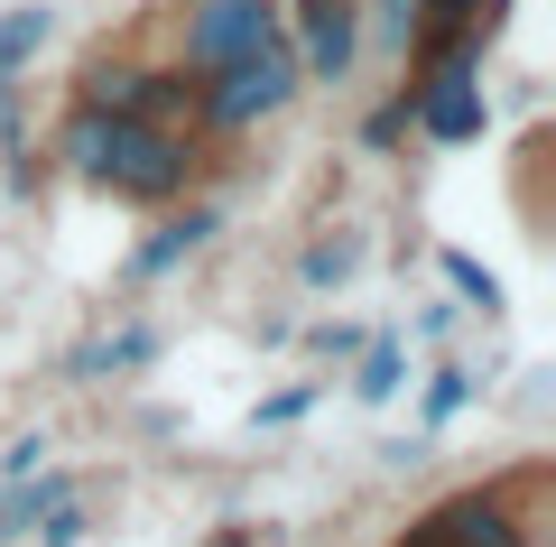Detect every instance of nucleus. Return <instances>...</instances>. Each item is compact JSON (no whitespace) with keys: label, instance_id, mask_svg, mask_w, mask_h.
<instances>
[{"label":"nucleus","instance_id":"1","mask_svg":"<svg viewBox=\"0 0 556 547\" xmlns=\"http://www.w3.org/2000/svg\"><path fill=\"white\" fill-rule=\"evenodd\" d=\"M56 158L121 204H177L204 167L195 130H167V121H139V112H93V102H75L56 121Z\"/></svg>","mask_w":556,"mask_h":547},{"label":"nucleus","instance_id":"2","mask_svg":"<svg viewBox=\"0 0 556 547\" xmlns=\"http://www.w3.org/2000/svg\"><path fill=\"white\" fill-rule=\"evenodd\" d=\"M298 84H306V65H298V47H288V28H278V38H260L251 57L195 75V121L204 130H260L269 112L298 102Z\"/></svg>","mask_w":556,"mask_h":547},{"label":"nucleus","instance_id":"3","mask_svg":"<svg viewBox=\"0 0 556 547\" xmlns=\"http://www.w3.org/2000/svg\"><path fill=\"white\" fill-rule=\"evenodd\" d=\"M278 0H186L177 20V75H214V65L251 57L260 38H278Z\"/></svg>","mask_w":556,"mask_h":547},{"label":"nucleus","instance_id":"4","mask_svg":"<svg viewBox=\"0 0 556 547\" xmlns=\"http://www.w3.org/2000/svg\"><path fill=\"white\" fill-rule=\"evenodd\" d=\"M362 57V0H298V65L306 84H343Z\"/></svg>","mask_w":556,"mask_h":547},{"label":"nucleus","instance_id":"5","mask_svg":"<svg viewBox=\"0 0 556 547\" xmlns=\"http://www.w3.org/2000/svg\"><path fill=\"white\" fill-rule=\"evenodd\" d=\"M56 38V10L47 0H20V10H0V102H10V84L38 65V47Z\"/></svg>","mask_w":556,"mask_h":547},{"label":"nucleus","instance_id":"6","mask_svg":"<svg viewBox=\"0 0 556 547\" xmlns=\"http://www.w3.org/2000/svg\"><path fill=\"white\" fill-rule=\"evenodd\" d=\"M214 233H223V214H214V204H195V214H177V223H167L159 241H139V260H130V270H139V278H167L177 260H195V251H204Z\"/></svg>","mask_w":556,"mask_h":547},{"label":"nucleus","instance_id":"7","mask_svg":"<svg viewBox=\"0 0 556 547\" xmlns=\"http://www.w3.org/2000/svg\"><path fill=\"white\" fill-rule=\"evenodd\" d=\"M399 372H408V352H399V344H371V352H362V381H353V390H362V399H390Z\"/></svg>","mask_w":556,"mask_h":547},{"label":"nucleus","instance_id":"8","mask_svg":"<svg viewBox=\"0 0 556 547\" xmlns=\"http://www.w3.org/2000/svg\"><path fill=\"white\" fill-rule=\"evenodd\" d=\"M445 278H455V288H464V297H473V307H482V315H492V307H501V278H492V270H482V260H473V251H445Z\"/></svg>","mask_w":556,"mask_h":547},{"label":"nucleus","instance_id":"9","mask_svg":"<svg viewBox=\"0 0 556 547\" xmlns=\"http://www.w3.org/2000/svg\"><path fill=\"white\" fill-rule=\"evenodd\" d=\"M130 362H149V334H112V344L75 352V372H130Z\"/></svg>","mask_w":556,"mask_h":547},{"label":"nucleus","instance_id":"10","mask_svg":"<svg viewBox=\"0 0 556 547\" xmlns=\"http://www.w3.org/2000/svg\"><path fill=\"white\" fill-rule=\"evenodd\" d=\"M464 399H473V372H437V390H427V427H445Z\"/></svg>","mask_w":556,"mask_h":547},{"label":"nucleus","instance_id":"11","mask_svg":"<svg viewBox=\"0 0 556 547\" xmlns=\"http://www.w3.org/2000/svg\"><path fill=\"white\" fill-rule=\"evenodd\" d=\"M343 270H353V241H316V251H306V278H316V288L343 278Z\"/></svg>","mask_w":556,"mask_h":547},{"label":"nucleus","instance_id":"12","mask_svg":"<svg viewBox=\"0 0 556 547\" xmlns=\"http://www.w3.org/2000/svg\"><path fill=\"white\" fill-rule=\"evenodd\" d=\"M371 10H380V38H399V47L417 38V0H371Z\"/></svg>","mask_w":556,"mask_h":547},{"label":"nucleus","instance_id":"13","mask_svg":"<svg viewBox=\"0 0 556 547\" xmlns=\"http://www.w3.org/2000/svg\"><path fill=\"white\" fill-rule=\"evenodd\" d=\"M399 130H408V94H399V102H380V112H371V130H362V139H371V149H390Z\"/></svg>","mask_w":556,"mask_h":547},{"label":"nucleus","instance_id":"14","mask_svg":"<svg viewBox=\"0 0 556 547\" xmlns=\"http://www.w3.org/2000/svg\"><path fill=\"white\" fill-rule=\"evenodd\" d=\"M399 547H437V538H427V529H417V538H399Z\"/></svg>","mask_w":556,"mask_h":547}]
</instances>
